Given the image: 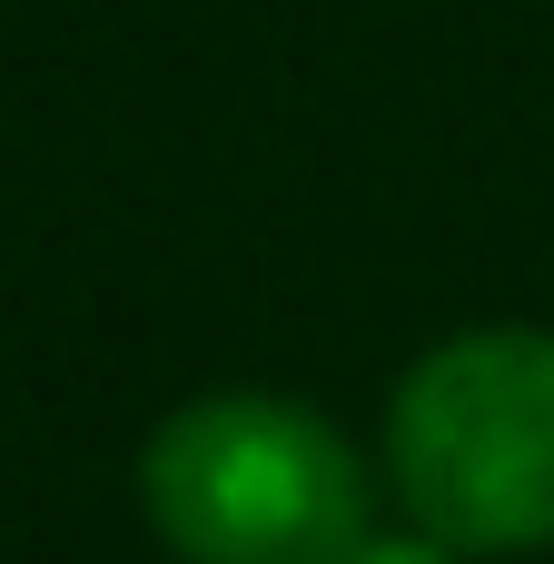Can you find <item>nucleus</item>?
I'll list each match as a JSON object with an SVG mask.
<instances>
[{
	"label": "nucleus",
	"mask_w": 554,
	"mask_h": 564,
	"mask_svg": "<svg viewBox=\"0 0 554 564\" xmlns=\"http://www.w3.org/2000/svg\"><path fill=\"white\" fill-rule=\"evenodd\" d=\"M139 506L178 564H357L377 535V486L357 446L258 387L188 397L139 446Z\"/></svg>",
	"instance_id": "nucleus-1"
},
{
	"label": "nucleus",
	"mask_w": 554,
	"mask_h": 564,
	"mask_svg": "<svg viewBox=\"0 0 554 564\" xmlns=\"http://www.w3.org/2000/svg\"><path fill=\"white\" fill-rule=\"evenodd\" d=\"M387 466L416 535L456 555L554 545V327L436 337L387 397Z\"/></svg>",
	"instance_id": "nucleus-2"
},
{
	"label": "nucleus",
	"mask_w": 554,
	"mask_h": 564,
	"mask_svg": "<svg viewBox=\"0 0 554 564\" xmlns=\"http://www.w3.org/2000/svg\"><path fill=\"white\" fill-rule=\"evenodd\" d=\"M357 564H466L456 545H436V535H367Z\"/></svg>",
	"instance_id": "nucleus-3"
}]
</instances>
